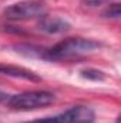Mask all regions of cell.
<instances>
[{
  "instance_id": "277c9868",
  "label": "cell",
  "mask_w": 121,
  "mask_h": 123,
  "mask_svg": "<svg viewBox=\"0 0 121 123\" xmlns=\"http://www.w3.org/2000/svg\"><path fill=\"white\" fill-rule=\"evenodd\" d=\"M61 123H94L95 113L88 106H74L59 115Z\"/></svg>"
},
{
  "instance_id": "6da1fadb",
  "label": "cell",
  "mask_w": 121,
  "mask_h": 123,
  "mask_svg": "<svg viewBox=\"0 0 121 123\" xmlns=\"http://www.w3.org/2000/svg\"><path fill=\"white\" fill-rule=\"evenodd\" d=\"M98 47H100V43L91 39L70 37L47 49V60H61V59L77 57L86 53H91Z\"/></svg>"
},
{
  "instance_id": "52a82bcc",
  "label": "cell",
  "mask_w": 121,
  "mask_h": 123,
  "mask_svg": "<svg viewBox=\"0 0 121 123\" xmlns=\"http://www.w3.org/2000/svg\"><path fill=\"white\" fill-rule=\"evenodd\" d=\"M0 74H7V76H13V77L33 80V82L40 80V77L37 74H34L33 72H29L26 69H20V67H14V66H1L0 64Z\"/></svg>"
},
{
  "instance_id": "5b68a950",
  "label": "cell",
  "mask_w": 121,
  "mask_h": 123,
  "mask_svg": "<svg viewBox=\"0 0 121 123\" xmlns=\"http://www.w3.org/2000/svg\"><path fill=\"white\" fill-rule=\"evenodd\" d=\"M37 27H38V30L49 33V34H59V33H64V31L70 30V23L66 22L64 19H60V17L43 16L38 19Z\"/></svg>"
},
{
  "instance_id": "8992f818",
  "label": "cell",
  "mask_w": 121,
  "mask_h": 123,
  "mask_svg": "<svg viewBox=\"0 0 121 123\" xmlns=\"http://www.w3.org/2000/svg\"><path fill=\"white\" fill-rule=\"evenodd\" d=\"M16 52L31 59H44L47 60V49L44 47H38V46H33V44H17L14 46Z\"/></svg>"
},
{
  "instance_id": "8fae6325",
  "label": "cell",
  "mask_w": 121,
  "mask_h": 123,
  "mask_svg": "<svg viewBox=\"0 0 121 123\" xmlns=\"http://www.w3.org/2000/svg\"><path fill=\"white\" fill-rule=\"evenodd\" d=\"M27 123H61V120L59 119V116L54 117H46V119H37V120H31Z\"/></svg>"
},
{
  "instance_id": "9c48e42d",
  "label": "cell",
  "mask_w": 121,
  "mask_h": 123,
  "mask_svg": "<svg viewBox=\"0 0 121 123\" xmlns=\"http://www.w3.org/2000/svg\"><path fill=\"white\" fill-rule=\"evenodd\" d=\"M105 17H111V19H118L120 17V3H111L105 12L103 13Z\"/></svg>"
},
{
  "instance_id": "30bf717a",
  "label": "cell",
  "mask_w": 121,
  "mask_h": 123,
  "mask_svg": "<svg viewBox=\"0 0 121 123\" xmlns=\"http://www.w3.org/2000/svg\"><path fill=\"white\" fill-rule=\"evenodd\" d=\"M110 0H81V3L87 7H97V6H101V4H105L108 3Z\"/></svg>"
},
{
  "instance_id": "ba28073f",
  "label": "cell",
  "mask_w": 121,
  "mask_h": 123,
  "mask_svg": "<svg viewBox=\"0 0 121 123\" xmlns=\"http://www.w3.org/2000/svg\"><path fill=\"white\" fill-rule=\"evenodd\" d=\"M81 76L86 77V79H90V80H104V73L100 72V70H95V69H86V70H81Z\"/></svg>"
},
{
  "instance_id": "7c38bea8",
  "label": "cell",
  "mask_w": 121,
  "mask_h": 123,
  "mask_svg": "<svg viewBox=\"0 0 121 123\" xmlns=\"http://www.w3.org/2000/svg\"><path fill=\"white\" fill-rule=\"evenodd\" d=\"M4 100H9V94L4 92H0V103L4 102Z\"/></svg>"
},
{
  "instance_id": "3957f363",
  "label": "cell",
  "mask_w": 121,
  "mask_h": 123,
  "mask_svg": "<svg viewBox=\"0 0 121 123\" xmlns=\"http://www.w3.org/2000/svg\"><path fill=\"white\" fill-rule=\"evenodd\" d=\"M3 14L6 19L14 22L40 19L46 16V6L41 1H19L6 7Z\"/></svg>"
},
{
  "instance_id": "7a4b0ae2",
  "label": "cell",
  "mask_w": 121,
  "mask_h": 123,
  "mask_svg": "<svg viewBox=\"0 0 121 123\" xmlns=\"http://www.w3.org/2000/svg\"><path fill=\"white\" fill-rule=\"evenodd\" d=\"M54 102V94L46 90H33V92H24L20 94H14L9 97L7 103L14 110L29 112L41 107H47Z\"/></svg>"
}]
</instances>
